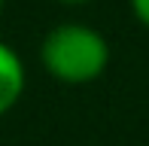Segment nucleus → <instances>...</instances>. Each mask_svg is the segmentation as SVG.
<instances>
[{"mask_svg":"<svg viewBox=\"0 0 149 146\" xmlns=\"http://www.w3.org/2000/svg\"><path fill=\"white\" fill-rule=\"evenodd\" d=\"M110 40L91 24L64 22L40 40V67L64 85H88L110 67Z\"/></svg>","mask_w":149,"mask_h":146,"instance_id":"f257e3e1","label":"nucleus"},{"mask_svg":"<svg viewBox=\"0 0 149 146\" xmlns=\"http://www.w3.org/2000/svg\"><path fill=\"white\" fill-rule=\"evenodd\" d=\"M28 88V67L6 40H0V119L6 116Z\"/></svg>","mask_w":149,"mask_h":146,"instance_id":"f03ea898","label":"nucleus"},{"mask_svg":"<svg viewBox=\"0 0 149 146\" xmlns=\"http://www.w3.org/2000/svg\"><path fill=\"white\" fill-rule=\"evenodd\" d=\"M131 3V12H134V18H137L140 24L149 31V0H128Z\"/></svg>","mask_w":149,"mask_h":146,"instance_id":"7ed1b4c3","label":"nucleus"},{"mask_svg":"<svg viewBox=\"0 0 149 146\" xmlns=\"http://www.w3.org/2000/svg\"><path fill=\"white\" fill-rule=\"evenodd\" d=\"M58 3H64V6H85V3H91V0H58Z\"/></svg>","mask_w":149,"mask_h":146,"instance_id":"20e7f679","label":"nucleus"},{"mask_svg":"<svg viewBox=\"0 0 149 146\" xmlns=\"http://www.w3.org/2000/svg\"><path fill=\"white\" fill-rule=\"evenodd\" d=\"M3 6H6V0H0V12H3Z\"/></svg>","mask_w":149,"mask_h":146,"instance_id":"39448f33","label":"nucleus"}]
</instances>
